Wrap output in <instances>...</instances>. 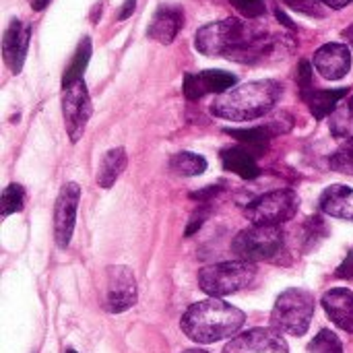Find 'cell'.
I'll return each mask as SVG.
<instances>
[{"label":"cell","mask_w":353,"mask_h":353,"mask_svg":"<svg viewBox=\"0 0 353 353\" xmlns=\"http://www.w3.org/2000/svg\"><path fill=\"white\" fill-rule=\"evenodd\" d=\"M314 68L327 81L343 79L352 68V48L345 43H325L314 54Z\"/></svg>","instance_id":"13"},{"label":"cell","mask_w":353,"mask_h":353,"mask_svg":"<svg viewBox=\"0 0 353 353\" xmlns=\"http://www.w3.org/2000/svg\"><path fill=\"white\" fill-rule=\"evenodd\" d=\"M221 163L228 172H234L244 180H254L261 174L256 159H254V151H250L246 145L223 149L221 151Z\"/></svg>","instance_id":"18"},{"label":"cell","mask_w":353,"mask_h":353,"mask_svg":"<svg viewBox=\"0 0 353 353\" xmlns=\"http://www.w3.org/2000/svg\"><path fill=\"white\" fill-rule=\"evenodd\" d=\"M221 190V186H211V188H207V190H201V192H194L192 194V199H201V201H205V199H215L217 196V192Z\"/></svg>","instance_id":"33"},{"label":"cell","mask_w":353,"mask_h":353,"mask_svg":"<svg viewBox=\"0 0 353 353\" xmlns=\"http://www.w3.org/2000/svg\"><path fill=\"white\" fill-rule=\"evenodd\" d=\"M91 99H89V91L85 81H77L74 85L64 89L62 95V114H64V124H66V132L70 137L72 143H79V139L83 137L87 122L91 118Z\"/></svg>","instance_id":"8"},{"label":"cell","mask_w":353,"mask_h":353,"mask_svg":"<svg viewBox=\"0 0 353 353\" xmlns=\"http://www.w3.org/2000/svg\"><path fill=\"white\" fill-rule=\"evenodd\" d=\"M281 91H283V87L271 79L244 83L236 89L221 93L211 103V112H213V116L232 120V122L254 120L273 110V105L281 97Z\"/></svg>","instance_id":"2"},{"label":"cell","mask_w":353,"mask_h":353,"mask_svg":"<svg viewBox=\"0 0 353 353\" xmlns=\"http://www.w3.org/2000/svg\"><path fill=\"white\" fill-rule=\"evenodd\" d=\"M50 4V0H31V6H33V10H43L46 6Z\"/></svg>","instance_id":"35"},{"label":"cell","mask_w":353,"mask_h":353,"mask_svg":"<svg viewBox=\"0 0 353 353\" xmlns=\"http://www.w3.org/2000/svg\"><path fill=\"white\" fill-rule=\"evenodd\" d=\"M352 114L353 112L347 108V110H339V112L333 116L331 128H333V134H335V137H345V134L350 132V126H352L350 116H352Z\"/></svg>","instance_id":"29"},{"label":"cell","mask_w":353,"mask_h":353,"mask_svg":"<svg viewBox=\"0 0 353 353\" xmlns=\"http://www.w3.org/2000/svg\"><path fill=\"white\" fill-rule=\"evenodd\" d=\"M343 37L347 39V46H350V43L353 46V25H350V27H347V29L343 31Z\"/></svg>","instance_id":"37"},{"label":"cell","mask_w":353,"mask_h":353,"mask_svg":"<svg viewBox=\"0 0 353 353\" xmlns=\"http://www.w3.org/2000/svg\"><path fill=\"white\" fill-rule=\"evenodd\" d=\"M182 353H209V352H203V350H186V352Z\"/></svg>","instance_id":"38"},{"label":"cell","mask_w":353,"mask_h":353,"mask_svg":"<svg viewBox=\"0 0 353 353\" xmlns=\"http://www.w3.org/2000/svg\"><path fill=\"white\" fill-rule=\"evenodd\" d=\"M64 353H77V352H74V350H66V352H64Z\"/></svg>","instance_id":"40"},{"label":"cell","mask_w":353,"mask_h":353,"mask_svg":"<svg viewBox=\"0 0 353 353\" xmlns=\"http://www.w3.org/2000/svg\"><path fill=\"white\" fill-rule=\"evenodd\" d=\"M134 8H137V0H124V4H122V8H120V12H118V19H120V21L128 19V17L134 12Z\"/></svg>","instance_id":"32"},{"label":"cell","mask_w":353,"mask_h":353,"mask_svg":"<svg viewBox=\"0 0 353 353\" xmlns=\"http://www.w3.org/2000/svg\"><path fill=\"white\" fill-rule=\"evenodd\" d=\"M246 323V314L219 300V298H209L199 304H192L186 314L182 316V331L188 339L196 343H215L228 337H234Z\"/></svg>","instance_id":"1"},{"label":"cell","mask_w":353,"mask_h":353,"mask_svg":"<svg viewBox=\"0 0 353 353\" xmlns=\"http://www.w3.org/2000/svg\"><path fill=\"white\" fill-rule=\"evenodd\" d=\"M329 165L333 172H339L343 176H353V137L347 139L331 157H329Z\"/></svg>","instance_id":"24"},{"label":"cell","mask_w":353,"mask_h":353,"mask_svg":"<svg viewBox=\"0 0 353 353\" xmlns=\"http://www.w3.org/2000/svg\"><path fill=\"white\" fill-rule=\"evenodd\" d=\"M321 211L325 215L353 221V188L333 184L321 194Z\"/></svg>","instance_id":"17"},{"label":"cell","mask_w":353,"mask_h":353,"mask_svg":"<svg viewBox=\"0 0 353 353\" xmlns=\"http://www.w3.org/2000/svg\"><path fill=\"white\" fill-rule=\"evenodd\" d=\"M207 213H209V209H201V211L192 213V221H190L188 228H186V236H192V234L203 225V221L207 219Z\"/></svg>","instance_id":"31"},{"label":"cell","mask_w":353,"mask_h":353,"mask_svg":"<svg viewBox=\"0 0 353 353\" xmlns=\"http://www.w3.org/2000/svg\"><path fill=\"white\" fill-rule=\"evenodd\" d=\"M345 95H347V89H312L310 93L302 95V99L308 103L312 116L323 120L329 114H333V110Z\"/></svg>","instance_id":"19"},{"label":"cell","mask_w":353,"mask_h":353,"mask_svg":"<svg viewBox=\"0 0 353 353\" xmlns=\"http://www.w3.org/2000/svg\"><path fill=\"white\" fill-rule=\"evenodd\" d=\"M184 25V10L174 4H163L155 10L147 35L159 43H172Z\"/></svg>","instance_id":"15"},{"label":"cell","mask_w":353,"mask_h":353,"mask_svg":"<svg viewBox=\"0 0 353 353\" xmlns=\"http://www.w3.org/2000/svg\"><path fill=\"white\" fill-rule=\"evenodd\" d=\"M223 353H290L281 333L275 329H252L234 337Z\"/></svg>","instance_id":"11"},{"label":"cell","mask_w":353,"mask_h":353,"mask_svg":"<svg viewBox=\"0 0 353 353\" xmlns=\"http://www.w3.org/2000/svg\"><path fill=\"white\" fill-rule=\"evenodd\" d=\"M236 10L240 14H244L246 19H259L267 12V6H265V0H230Z\"/></svg>","instance_id":"27"},{"label":"cell","mask_w":353,"mask_h":353,"mask_svg":"<svg viewBox=\"0 0 353 353\" xmlns=\"http://www.w3.org/2000/svg\"><path fill=\"white\" fill-rule=\"evenodd\" d=\"M126 163H128V157H126V151L122 147L110 149L99 161L97 184L101 188H112L116 184V180L122 176V172L126 170Z\"/></svg>","instance_id":"20"},{"label":"cell","mask_w":353,"mask_h":353,"mask_svg":"<svg viewBox=\"0 0 353 353\" xmlns=\"http://www.w3.org/2000/svg\"><path fill=\"white\" fill-rule=\"evenodd\" d=\"M236 74L225 70H203L196 74L184 77V95L190 101H196L209 93H225L236 85Z\"/></svg>","instance_id":"12"},{"label":"cell","mask_w":353,"mask_h":353,"mask_svg":"<svg viewBox=\"0 0 353 353\" xmlns=\"http://www.w3.org/2000/svg\"><path fill=\"white\" fill-rule=\"evenodd\" d=\"M296 81H298V87H300V95H306V93H310L314 89L312 87V66H310L308 60H302L300 62Z\"/></svg>","instance_id":"28"},{"label":"cell","mask_w":353,"mask_h":353,"mask_svg":"<svg viewBox=\"0 0 353 353\" xmlns=\"http://www.w3.org/2000/svg\"><path fill=\"white\" fill-rule=\"evenodd\" d=\"M314 316V298L306 290H285L271 312V325L279 333H288L294 337L306 335L310 321Z\"/></svg>","instance_id":"5"},{"label":"cell","mask_w":353,"mask_h":353,"mask_svg":"<svg viewBox=\"0 0 353 353\" xmlns=\"http://www.w3.org/2000/svg\"><path fill=\"white\" fill-rule=\"evenodd\" d=\"M347 108H350V110H352V112H353V97H352V99H350V105H347Z\"/></svg>","instance_id":"39"},{"label":"cell","mask_w":353,"mask_h":353,"mask_svg":"<svg viewBox=\"0 0 353 353\" xmlns=\"http://www.w3.org/2000/svg\"><path fill=\"white\" fill-rule=\"evenodd\" d=\"M308 353H343V345L339 341V337L329 331L323 329L308 345Z\"/></svg>","instance_id":"25"},{"label":"cell","mask_w":353,"mask_h":353,"mask_svg":"<svg viewBox=\"0 0 353 353\" xmlns=\"http://www.w3.org/2000/svg\"><path fill=\"white\" fill-rule=\"evenodd\" d=\"M300 209V199L292 188L267 192L246 207V219L252 225H281Z\"/></svg>","instance_id":"7"},{"label":"cell","mask_w":353,"mask_h":353,"mask_svg":"<svg viewBox=\"0 0 353 353\" xmlns=\"http://www.w3.org/2000/svg\"><path fill=\"white\" fill-rule=\"evenodd\" d=\"M275 14H277V19H279V21H281V23H283L285 27H290V29H294V23H292V21L288 19V14H283L281 10H277Z\"/></svg>","instance_id":"36"},{"label":"cell","mask_w":353,"mask_h":353,"mask_svg":"<svg viewBox=\"0 0 353 353\" xmlns=\"http://www.w3.org/2000/svg\"><path fill=\"white\" fill-rule=\"evenodd\" d=\"M323 308L327 316L345 333H353V292L335 288L323 296Z\"/></svg>","instance_id":"16"},{"label":"cell","mask_w":353,"mask_h":353,"mask_svg":"<svg viewBox=\"0 0 353 353\" xmlns=\"http://www.w3.org/2000/svg\"><path fill=\"white\" fill-rule=\"evenodd\" d=\"M137 304V281L128 267L114 265L108 269L105 285V310L112 314L126 312Z\"/></svg>","instance_id":"10"},{"label":"cell","mask_w":353,"mask_h":353,"mask_svg":"<svg viewBox=\"0 0 353 353\" xmlns=\"http://www.w3.org/2000/svg\"><path fill=\"white\" fill-rule=\"evenodd\" d=\"M29 39H31V25H25L19 19H12L10 25L4 31L2 54H4L6 66L14 74H19L23 70L25 56H27V48H29Z\"/></svg>","instance_id":"14"},{"label":"cell","mask_w":353,"mask_h":353,"mask_svg":"<svg viewBox=\"0 0 353 353\" xmlns=\"http://www.w3.org/2000/svg\"><path fill=\"white\" fill-rule=\"evenodd\" d=\"M79 201H81V186L77 182H66L60 188V194L54 207V238L60 248H66L70 244L74 223H77Z\"/></svg>","instance_id":"9"},{"label":"cell","mask_w":353,"mask_h":353,"mask_svg":"<svg viewBox=\"0 0 353 353\" xmlns=\"http://www.w3.org/2000/svg\"><path fill=\"white\" fill-rule=\"evenodd\" d=\"M285 6H290L292 10H298L302 14H308V17H316V19H323L327 14L325 6L321 0H281Z\"/></svg>","instance_id":"26"},{"label":"cell","mask_w":353,"mask_h":353,"mask_svg":"<svg viewBox=\"0 0 353 353\" xmlns=\"http://www.w3.org/2000/svg\"><path fill=\"white\" fill-rule=\"evenodd\" d=\"M170 170L178 176H186V178H194V176H201L205 174L207 170V159L196 155V153H190V151H182V153H176L172 159H170Z\"/></svg>","instance_id":"22"},{"label":"cell","mask_w":353,"mask_h":353,"mask_svg":"<svg viewBox=\"0 0 353 353\" xmlns=\"http://www.w3.org/2000/svg\"><path fill=\"white\" fill-rule=\"evenodd\" d=\"M89 60H91V39L83 37L77 46V52H74L70 64L66 66V70L62 74V89H66V87H70L83 79V72H85Z\"/></svg>","instance_id":"21"},{"label":"cell","mask_w":353,"mask_h":353,"mask_svg":"<svg viewBox=\"0 0 353 353\" xmlns=\"http://www.w3.org/2000/svg\"><path fill=\"white\" fill-rule=\"evenodd\" d=\"M263 33V29H256L240 19H223L201 27L196 31L194 46L205 56H225L232 60L240 50L250 46Z\"/></svg>","instance_id":"3"},{"label":"cell","mask_w":353,"mask_h":353,"mask_svg":"<svg viewBox=\"0 0 353 353\" xmlns=\"http://www.w3.org/2000/svg\"><path fill=\"white\" fill-rule=\"evenodd\" d=\"M25 205V190L19 184H8L0 196V213L2 217H8L12 213H19Z\"/></svg>","instance_id":"23"},{"label":"cell","mask_w":353,"mask_h":353,"mask_svg":"<svg viewBox=\"0 0 353 353\" xmlns=\"http://www.w3.org/2000/svg\"><path fill=\"white\" fill-rule=\"evenodd\" d=\"M256 277L254 263L248 261H225L215 263L199 273V288L211 298H223L248 288Z\"/></svg>","instance_id":"4"},{"label":"cell","mask_w":353,"mask_h":353,"mask_svg":"<svg viewBox=\"0 0 353 353\" xmlns=\"http://www.w3.org/2000/svg\"><path fill=\"white\" fill-rule=\"evenodd\" d=\"M325 6H329V8H335V10H339V8H345L350 2H353V0H321Z\"/></svg>","instance_id":"34"},{"label":"cell","mask_w":353,"mask_h":353,"mask_svg":"<svg viewBox=\"0 0 353 353\" xmlns=\"http://www.w3.org/2000/svg\"><path fill=\"white\" fill-rule=\"evenodd\" d=\"M283 248V232L279 225H252L234 238L232 250L240 261L259 263L273 259Z\"/></svg>","instance_id":"6"},{"label":"cell","mask_w":353,"mask_h":353,"mask_svg":"<svg viewBox=\"0 0 353 353\" xmlns=\"http://www.w3.org/2000/svg\"><path fill=\"white\" fill-rule=\"evenodd\" d=\"M335 277H339V279H353V248L347 252L345 261L337 267Z\"/></svg>","instance_id":"30"}]
</instances>
